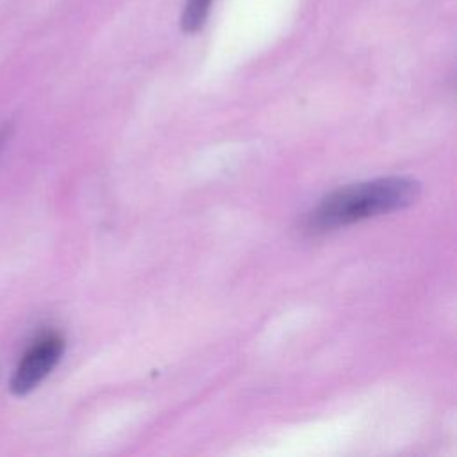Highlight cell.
Instances as JSON below:
<instances>
[{
	"label": "cell",
	"mask_w": 457,
	"mask_h": 457,
	"mask_svg": "<svg viewBox=\"0 0 457 457\" xmlns=\"http://www.w3.org/2000/svg\"><path fill=\"white\" fill-rule=\"evenodd\" d=\"M420 182L409 177H386L352 184L327 195L307 216L314 234L336 230L366 218L402 211L420 198Z\"/></svg>",
	"instance_id": "cell-1"
},
{
	"label": "cell",
	"mask_w": 457,
	"mask_h": 457,
	"mask_svg": "<svg viewBox=\"0 0 457 457\" xmlns=\"http://www.w3.org/2000/svg\"><path fill=\"white\" fill-rule=\"evenodd\" d=\"M62 350L64 341L55 334L37 341L18 364L11 380V391L21 396L36 389L55 368L62 355Z\"/></svg>",
	"instance_id": "cell-2"
},
{
	"label": "cell",
	"mask_w": 457,
	"mask_h": 457,
	"mask_svg": "<svg viewBox=\"0 0 457 457\" xmlns=\"http://www.w3.org/2000/svg\"><path fill=\"white\" fill-rule=\"evenodd\" d=\"M211 4L212 0H187L182 14V29L187 32L198 30L209 14Z\"/></svg>",
	"instance_id": "cell-3"
},
{
	"label": "cell",
	"mask_w": 457,
	"mask_h": 457,
	"mask_svg": "<svg viewBox=\"0 0 457 457\" xmlns=\"http://www.w3.org/2000/svg\"><path fill=\"white\" fill-rule=\"evenodd\" d=\"M4 141H5V127L0 129V146L4 145Z\"/></svg>",
	"instance_id": "cell-4"
}]
</instances>
